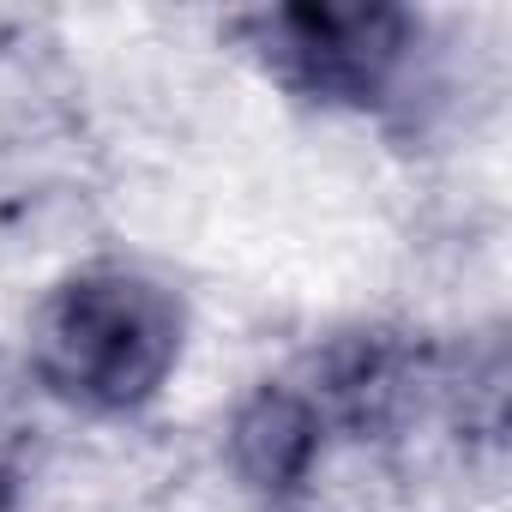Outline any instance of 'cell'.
<instances>
[{"mask_svg":"<svg viewBox=\"0 0 512 512\" xmlns=\"http://www.w3.org/2000/svg\"><path fill=\"white\" fill-rule=\"evenodd\" d=\"M272 67L326 103H368L410 49V19L392 7H284L260 25Z\"/></svg>","mask_w":512,"mask_h":512,"instance_id":"2","label":"cell"},{"mask_svg":"<svg viewBox=\"0 0 512 512\" xmlns=\"http://www.w3.org/2000/svg\"><path fill=\"white\" fill-rule=\"evenodd\" d=\"M320 410L308 392L296 386H260L229 422V458L235 476L266 494V500H290L302 494V482L314 476L320 458Z\"/></svg>","mask_w":512,"mask_h":512,"instance_id":"4","label":"cell"},{"mask_svg":"<svg viewBox=\"0 0 512 512\" xmlns=\"http://www.w3.org/2000/svg\"><path fill=\"white\" fill-rule=\"evenodd\" d=\"M181 350V308L133 272H85L37 314V368L61 398L97 410L145 404Z\"/></svg>","mask_w":512,"mask_h":512,"instance_id":"1","label":"cell"},{"mask_svg":"<svg viewBox=\"0 0 512 512\" xmlns=\"http://www.w3.org/2000/svg\"><path fill=\"white\" fill-rule=\"evenodd\" d=\"M7 500H13V482H7V476H0V512H7Z\"/></svg>","mask_w":512,"mask_h":512,"instance_id":"5","label":"cell"},{"mask_svg":"<svg viewBox=\"0 0 512 512\" xmlns=\"http://www.w3.org/2000/svg\"><path fill=\"white\" fill-rule=\"evenodd\" d=\"M416 386H422V362L410 356V344H398L386 332H356V338L326 350L314 410H320V422L332 416L368 440V434H386L410 416Z\"/></svg>","mask_w":512,"mask_h":512,"instance_id":"3","label":"cell"}]
</instances>
